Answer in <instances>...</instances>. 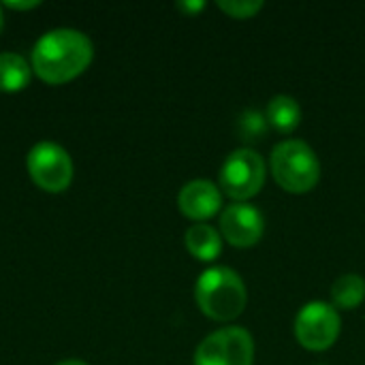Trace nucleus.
<instances>
[{"mask_svg": "<svg viewBox=\"0 0 365 365\" xmlns=\"http://www.w3.org/2000/svg\"><path fill=\"white\" fill-rule=\"evenodd\" d=\"M92 41L73 28L45 32L32 49V71L51 86L79 77L92 62Z\"/></svg>", "mask_w": 365, "mask_h": 365, "instance_id": "obj_1", "label": "nucleus"}, {"mask_svg": "<svg viewBox=\"0 0 365 365\" xmlns=\"http://www.w3.org/2000/svg\"><path fill=\"white\" fill-rule=\"evenodd\" d=\"M195 299L207 319L216 323H231L246 310L248 289L233 267L214 265L197 278Z\"/></svg>", "mask_w": 365, "mask_h": 365, "instance_id": "obj_2", "label": "nucleus"}, {"mask_svg": "<svg viewBox=\"0 0 365 365\" xmlns=\"http://www.w3.org/2000/svg\"><path fill=\"white\" fill-rule=\"evenodd\" d=\"M269 171L282 190L306 195L314 190L321 180V160L306 141L284 139L272 150Z\"/></svg>", "mask_w": 365, "mask_h": 365, "instance_id": "obj_3", "label": "nucleus"}, {"mask_svg": "<svg viewBox=\"0 0 365 365\" xmlns=\"http://www.w3.org/2000/svg\"><path fill=\"white\" fill-rule=\"evenodd\" d=\"M265 178L267 165L263 156L257 150L242 145L225 158L218 173V186L222 195L233 199V203H248L263 190Z\"/></svg>", "mask_w": 365, "mask_h": 365, "instance_id": "obj_4", "label": "nucleus"}, {"mask_svg": "<svg viewBox=\"0 0 365 365\" xmlns=\"http://www.w3.org/2000/svg\"><path fill=\"white\" fill-rule=\"evenodd\" d=\"M255 340L244 327H220L205 336L195 351L192 365H252Z\"/></svg>", "mask_w": 365, "mask_h": 365, "instance_id": "obj_5", "label": "nucleus"}, {"mask_svg": "<svg viewBox=\"0 0 365 365\" xmlns=\"http://www.w3.org/2000/svg\"><path fill=\"white\" fill-rule=\"evenodd\" d=\"M342 329V319L338 310L327 302H308L295 317L293 334L299 346L312 353H323L331 349Z\"/></svg>", "mask_w": 365, "mask_h": 365, "instance_id": "obj_6", "label": "nucleus"}, {"mask_svg": "<svg viewBox=\"0 0 365 365\" xmlns=\"http://www.w3.org/2000/svg\"><path fill=\"white\" fill-rule=\"evenodd\" d=\"M32 182L45 192H64L73 182V160L68 152L51 141L36 143L26 158Z\"/></svg>", "mask_w": 365, "mask_h": 365, "instance_id": "obj_7", "label": "nucleus"}, {"mask_svg": "<svg viewBox=\"0 0 365 365\" xmlns=\"http://www.w3.org/2000/svg\"><path fill=\"white\" fill-rule=\"evenodd\" d=\"M265 233V218L252 203H231L220 214V235L235 248H252Z\"/></svg>", "mask_w": 365, "mask_h": 365, "instance_id": "obj_8", "label": "nucleus"}, {"mask_svg": "<svg viewBox=\"0 0 365 365\" xmlns=\"http://www.w3.org/2000/svg\"><path fill=\"white\" fill-rule=\"evenodd\" d=\"M180 212L195 222H207L222 210V190L210 180H190L178 195Z\"/></svg>", "mask_w": 365, "mask_h": 365, "instance_id": "obj_9", "label": "nucleus"}, {"mask_svg": "<svg viewBox=\"0 0 365 365\" xmlns=\"http://www.w3.org/2000/svg\"><path fill=\"white\" fill-rule=\"evenodd\" d=\"M222 235L218 229H214L207 222H195L188 227L184 235L186 250L203 263H212L222 255Z\"/></svg>", "mask_w": 365, "mask_h": 365, "instance_id": "obj_10", "label": "nucleus"}, {"mask_svg": "<svg viewBox=\"0 0 365 365\" xmlns=\"http://www.w3.org/2000/svg\"><path fill=\"white\" fill-rule=\"evenodd\" d=\"M265 118L269 122V128L282 135H291L302 124V107L291 94H276L265 107Z\"/></svg>", "mask_w": 365, "mask_h": 365, "instance_id": "obj_11", "label": "nucleus"}, {"mask_svg": "<svg viewBox=\"0 0 365 365\" xmlns=\"http://www.w3.org/2000/svg\"><path fill=\"white\" fill-rule=\"evenodd\" d=\"M329 293L336 310H355L365 302V278L359 274H342L334 280Z\"/></svg>", "mask_w": 365, "mask_h": 365, "instance_id": "obj_12", "label": "nucleus"}, {"mask_svg": "<svg viewBox=\"0 0 365 365\" xmlns=\"http://www.w3.org/2000/svg\"><path fill=\"white\" fill-rule=\"evenodd\" d=\"M32 66L19 53H0V92H19L28 86Z\"/></svg>", "mask_w": 365, "mask_h": 365, "instance_id": "obj_13", "label": "nucleus"}, {"mask_svg": "<svg viewBox=\"0 0 365 365\" xmlns=\"http://www.w3.org/2000/svg\"><path fill=\"white\" fill-rule=\"evenodd\" d=\"M269 130V122L259 109H244L237 118V135L244 143L261 141Z\"/></svg>", "mask_w": 365, "mask_h": 365, "instance_id": "obj_14", "label": "nucleus"}, {"mask_svg": "<svg viewBox=\"0 0 365 365\" xmlns=\"http://www.w3.org/2000/svg\"><path fill=\"white\" fill-rule=\"evenodd\" d=\"M265 4L261 0H220L218 2V9L225 11L229 17L233 19H250L255 17Z\"/></svg>", "mask_w": 365, "mask_h": 365, "instance_id": "obj_15", "label": "nucleus"}, {"mask_svg": "<svg viewBox=\"0 0 365 365\" xmlns=\"http://www.w3.org/2000/svg\"><path fill=\"white\" fill-rule=\"evenodd\" d=\"M178 9H180V11H186V13H190V15H195V13H199V11L205 9V2H180Z\"/></svg>", "mask_w": 365, "mask_h": 365, "instance_id": "obj_16", "label": "nucleus"}, {"mask_svg": "<svg viewBox=\"0 0 365 365\" xmlns=\"http://www.w3.org/2000/svg\"><path fill=\"white\" fill-rule=\"evenodd\" d=\"M41 2H36V0H28V2H13V0H6L4 2V6H9V9H34V6H38Z\"/></svg>", "mask_w": 365, "mask_h": 365, "instance_id": "obj_17", "label": "nucleus"}, {"mask_svg": "<svg viewBox=\"0 0 365 365\" xmlns=\"http://www.w3.org/2000/svg\"><path fill=\"white\" fill-rule=\"evenodd\" d=\"M58 365H88V364H83V361H79V359H68V361H62V364H58Z\"/></svg>", "mask_w": 365, "mask_h": 365, "instance_id": "obj_18", "label": "nucleus"}, {"mask_svg": "<svg viewBox=\"0 0 365 365\" xmlns=\"http://www.w3.org/2000/svg\"><path fill=\"white\" fill-rule=\"evenodd\" d=\"M0 30H2V9H0Z\"/></svg>", "mask_w": 365, "mask_h": 365, "instance_id": "obj_19", "label": "nucleus"}]
</instances>
